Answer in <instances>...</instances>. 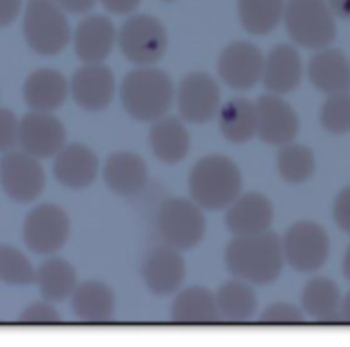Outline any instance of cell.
Listing matches in <instances>:
<instances>
[{
  "label": "cell",
  "mask_w": 350,
  "mask_h": 347,
  "mask_svg": "<svg viewBox=\"0 0 350 347\" xmlns=\"http://www.w3.org/2000/svg\"><path fill=\"white\" fill-rule=\"evenodd\" d=\"M224 259L236 279L256 286L275 283L286 264L282 238L270 229L258 235L234 236L226 246Z\"/></svg>",
  "instance_id": "cell-1"
},
{
  "label": "cell",
  "mask_w": 350,
  "mask_h": 347,
  "mask_svg": "<svg viewBox=\"0 0 350 347\" xmlns=\"http://www.w3.org/2000/svg\"><path fill=\"white\" fill-rule=\"evenodd\" d=\"M174 98L176 89L170 75L152 65L130 70L120 89L123 110L139 122H156L166 116Z\"/></svg>",
  "instance_id": "cell-2"
},
{
  "label": "cell",
  "mask_w": 350,
  "mask_h": 347,
  "mask_svg": "<svg viewBox=\"0 0 350 347\" xmlns=\"http://www.w3.org/2000/svg\"><path fill=\"white\" fill-rule=\"evenodd\" d=\"M190 197L207 211L228 209L241 195L243 177L238 164L221 154L202 157L191 168Z\"/></svg>",
  "instance_id": "cell-3"
},
{
  "label": "cell",
  "mask_w": 350,
  "mask_h": 347,
  "mask_svg": "<svg viewBox=\"0 0 350 347\" xmlns=\"http://www.w3.org/2000/svg\"><path fill=\"white\" fill-rule=\"evenodd\" d=\"M23 34L34 53L43 57L58 55L70 41L65 10L55 0H27Z\"/></svg>",
  "instance_id": "cell-4"
},
{
  "label": "cell",
  "mask_w": 350,
  "mask_h": 347,
  "mask_svg": "<svg viewBox=\"0 0 350 347\" xmlns=\"http://www.w3.org/2000/svg\"><path fill=\"white\" fill-rule=\"evenodd\" d=\"M284 24L289 36L310 50L327 48L337 36L335 14L328 0H287Z\"/></svg>",
  "instance_id": "cell-5"
},
{
  "label": "cell",
  "mask_w": 350,
  "mask_h": 347,
  "mask_svg": "<svg viewBox=\"0 0 350 347\" xmlns=\"http://www.w3.org/2000/svg\"><path fill=\"white\" fill-rule=\"evenodd\" d=\"M157 231L167 245L190 250L204 240L207 231L204 209L193 198H167L156 218Z\"/></svg>",
  "instance_id": "cell-6"
},
{
  "label": "cell",
  "mask_w": 350,
  "mask_h": 347,
  "mask_svg": "<svg viewBox=\"0 0 350 347\" xmlns=\"http://www.w3.org/2000/svg\"><path fill=\"white\" fill-rule=\"evenodd\" d=\"M118 47L126 60L137 67L154 65L166 55V27L157 17L137 14L129 17L120 29Z\"/></svg>",
  "instance_id": "cell-7"
},
{
  "label": "cell",
  "mask_w": 350,
  "mask_h": 347,
  "mask_svg": "<svg viewBox=\"0 0 350 347\" xmlns=\"http://www.w3.org/2000/svg\"><path fill=\"white\" fill-rule=\"evenodd\" d=\"M284 257L294 270L317 272L330 253V240L323 226L314 221L294 222L282 238Z\"/></svg>",
  "instance_id": "cell-8"
},
{
  "label": "cell",
  "mask_w": 350,
  "mask_h": 347,
  "mask_svg": "<svg viewBox=\"0 0 350 347\" xmlns=\"http://www.w3.org/2000/svg\"><path fill=\"white\" fill-rule=\"evenodd\" d=\"M70 235L68 214L55 204H41L27 214L23 236L27 248L38 255L60 252Z\"/></svg>",
  "instance_id": "cell-9"
},
{
  "label": "cell",
  "mask_w": 350,
  "mask_h": 347,
  "mask_svg": "<svg viewBox=\"0 0 350 347\" xmlns=\"http://www.w3.org/2000/svg\"><path fill=\"white\" fill-rule=\"evenodd\" d=\"M0 183L12 201L27 204L43 194L44 170L26 151H7L0 159Z\"/></svg>",
  "instance_id": "cell-10"
},
{
  "label": "cell",
  "mask_w": 350,
  "mask_h": 347,
  "mask_svg": "<svg viewBox=\"0 0 350 347\" xmlns=\"http://www.w3.org/2000/svg\"><path fill=\"white\" fill-rule=\"evenodd\" d=\"M176 103L185 122L207 123L219 115L221 89L217 81L205 72H191L181 79L176 91Z\"/></svg>",
  "instance_id": "cell-11"
},
{
  "label": "cell",
  "mask_w": 350,
  "mask_h": 347,
  "mask_svg": "<svg viewBox=\"0 0 350 347\" xmlns=\"http://www.w3.org/2000/svg\"><path fill=\"white\" fill-rule=\"evenodd\" d=\"M265 57L256 44L234 41L221 51L217 60L219 77L232 89L246 91L262 81Z\"/></svg>",
  "instance_id": "cell-12"
},
{
  "label": "cell",
  "mask_w": 350,
  "mask_h": 347,
  "mask_svg": "<svg viewBox=\"0 0 350 347\" xmlns=\"http://www.w3.org/2000/svg\"><path fill=\"white\" fill-rule=\"evenodd\" d=\"M67 132L57 116L48 112L26 113L19 120V146L38 159L57 156L65 146Z\"/></svg>",
  "instance_id": "cell-13"
},
{
  "label": "cell",
  "mask_w": 350,
  "mask_h": 347,
  "mask_svg": "<svg viewBox=\"0 0 350 347\" xmlns=\"http://www.w3.org/2000/svg\"><path fill=\"white\" fill-rule=\"evenodd\" d=\"M187 276V264L180 250L171 245L154 246L142 264V279L156 296L174 294Z\"/></svg>",
  "instance_id": "cell-14"
},
{
  "label": "cell",
  "mask_w": 350,
  "mask_h": 347,
  "mask_svg": "<svg viewBox=\"0 0 350 347\" xmlns=\"http://www.w3.org/2000/svg\"><path fill=\"white\" fill-rule=\"evenodd\" d=\"M258 132L256 136L269 146H286L299 132V116L296 110L279 94H263L256 99Z\"/></svg>",
  "instance_id": "cell-15"
},
{
  "label": "cell",
  "mask_w": 350,
  "mask_h": 347,
  "mask_svg": "<svg viewBox=\"0 0 350 347\" xmlns=\"http://www.w3.org/2000/svg\"><path fill=\"white\" fill-rule=\"evenodd\" d=\"M115 91V75L105 64H84L72 75V98L77 106L88 112H101L108 108Z\"/></svg>",
  "instance_id": "cell-16"
},
{
  "label": "cell",
  "mask_w": 350,
  "mask_h": 347,
  "mask_svg": "<svg viewBox=\"0 0 350 347\" xmlns=\"http://www.w3.org/2000/svg\"><path fill=\"white\" fill-rule=\"evenodd\" d=\"M272 222V202L258 192L239 195L226 212V226L234 236H250L269 231Z\"/></svg>",
  "instance_id": "cell-17"
},
{
  "label": "cell",
  "mask_w": 350,
  "mask_h": 347,
  "mask_svg": "<svg viewBox=\"0 0 350 347\" xmlns=\"http://www.w3.org/2000/svg\"><path fill=\"white\" fill-rule=\"evenodd\" d=\"M74 50L84 64H103L118 41L115 26L105 16H89L74 31Z\"/></svg>",
  "instance_id": "cell-18"
},
{
  "label": "cell",
  "mask_w": 350,
  "mask_h": 347,
  "mask_svg": "<svg viewBox=\"0 0 350 347\" xmlns=\"http://www.w3.org/2000/svg\"><path fill=\"white\" fill-rule=\"evenodd\" d=\"M98 168L99 161L94 151L84 144H68L55 156L53 173L62 187L82 190L96 180Z\"/></svg>",
  "instance_id": "cell-19"
},
{
  "label": "cell",
  "mask_w": 350,
  "mask_h": 347,
  "mask_svg": "<svg viewBox=\"0 0 350 347\" xmlns=\"http://www.w3.org/2000/svg\"><path fill=\"white\" fill-rule=\"evenodd\" d=\"M105 183L113 194L132 197L144 190L149 180L147 164L139 154L130 151H118L106 159L103 168Z\"/></svg>",
  "instance_id": "cell-20"
},
{
  "label": "cell",
  "mask_w": 350,
  "mask_h": 347,
  "mask_svg": "<svg viewBox=\"0 0 350 347\" xmlns=\"http://www.w3.org/2000/svg\"><path fill=\"white\" fill-rule=\"evenodd\" d=\"M303 75V62L294 47L280 43L270 50L263 64L262 82L272 94H287L299 86Z\"/></svg>",
  "instance_id": "cell-21"
},
{
  "label": "cell",
  "mask_w": 350,
  "mask_h": 347,
  "mask_svg": "<svg viewBox=\"0 0 350 347\" xmlns=\"http://www.w3.org/2000/svg\"><path fill=\"white\" fill-rule=\"evenodd\" d=\"M308 77L325 94L350 91V60L335 48H321L310 58Z\"/></svg>",
  "instance_id": "cell-22"
},
{
  "label": "cell",
  "mask_w": 350,
  "mask_h": 347,
  "mask_svg": "<svg viewBox=\"0 0 350 347\" xmlns=\"http://www.w3.org/2000/svg\"><path fill=\"white\" fill-rule=\"evenodd\" d=\"M70 86L64 74L55 68H38L27 75L23 94L27 106L36 112H55L67 99Z\"/></svg>",
  "instance_id": "cell-23"
},
{
  "label": "cell",
  "mask_w": 350,
  "mask_h": 347,
  "mask_svg": "<svg viewBox=\"0 0 350 347\" xmlns=\"http://www.w3.org/2000/svg\"><path fill=\"white\" fill-rule=\"evenodd\" d=\"M171 320L178 325H214L222 320L217 298L202 286L187 287L171 305Z\"/></svg>",
  "instance_id": "cell-24"
},
{
  "label": "cell",
  "mask_w": 350,
  "mask_h": 347,
  "mask_svg": "<svg viewBox=\"0 0 350 347\" xmlns=\"http://www.w3.org/2000/svg\"><path fill=\"white\" fill-rule=\"evenodd\" d=\"M115 293L101 281L77 284L72 294V310L84 324H106L115 315Z\"/></svg>",
  "instance_id": "cell-25"
},
{
  "label": "cell",
  "mask_w": 350,
  "mask_h": 347,
  "mask_svg": "<svg viewBox=\"0 0 350 347\" xmlns=\"http://www.w3.org/2000/svg\"><path fill=\"white\" fill-rule=\"evenodd\" d=\"M149 144L154 156L166 164H176L190 153V133L176 116H163L156 120L149 132Z\"/></svg>",
  "instance_id": "cell-26"
},
{
  "label": "cell",
  "mask_w": 350,
  "mask_h": 347,
  "mask_svg": "<svg viewBox=\"0 0 350 347\" xmlns=\"http://www.w3.org/2000/svg\"><path fill=\"white\" fill-rule=\"evenodd\" d=\"M342 294L337 284L328 277H314L304 286L301 293L303 310L320 324L342 322Z\"/></svg>",
  "instance_id": "cell-27"
},
{
  "label": "cell",
  "mask_w": 350,
  "mask_h": 347,
  "mask_svg": "<svg viewBox=\"0 0 350 347\" xmlns=\"http://www.w3.org/2000/svg\"><path fill=\"white\" fill-rule=\"evenodd\" d=\"M219 129L232 144L248 142L258 132L256 101L248 98H232L219 110Z\"/></svg>",
  "instance_id": "cell-28"
},
{
  "label": "cell",
  "mask_w": 350,
  "mask_h": 347,
  "mask_svg": "<svg viewBox=\"0 0 350 347\" xmlns=\"http://www.w3.org/2000/svg\"><path fill=\"white\" fill-rule=\"evenodd\" d=\"M36 284L40 293L48 301H64L72 298L77 287V272L70 262L64 259H48L36 269Z\"/></svg>",
  "instance_id": "cell-29"
},
{
  "label": "cell",
  "mask_w": 350,
  "mask_h": 347,
  "mask_svg": "<svg viewBox=\"0 0 350 347\" xmlns=\"http://www.w3.org/2000/svg\"><path fill=\"white\" fill-rule=\"evenodd\" d=\"M215 298H217L221 318L231 324H243V322L252 320L258 308L255 291L250 286V283L241 279L222 284Z\"/></svg>",
  "instance_id": "cell-30"
},
{
  "label": "cell",
  "mask_w": 350,
  "mask_h": 347,
  "mask_svg": "<svg viewBox=\"0 0 350 347\" xmlns=\"http://www.w3.org/2000/svg\"><path fill=\"white\" fill-rule=\"evenodd\" d=\"M286 12L284 0H238L239 23L255 36L272 33Z\"/></svg>",
  "instance_id": "cell-31"
},
{
  "label": "cell",
  "mask_w": 350,
  "mask_h": 347,
  "mask_svg": "<svg viewBox=\"0 0 350 347\" xmlns=\"http://www.w3.org/2000/svg\"><path fill=\"white\" fill-rule=\"evenodd\" d=\"M314 168L317 161L310 147L294 142L280 146L277 154V170L284 181L293 185L304 183L314 175Z\"/></svg>",
  "instance_id": "cell-32"
},
{
  "label": "cell",
  "mask_w": 350,
  "mask_h": 347,
  "mask_svg": "<svg viewBox=\"0 0 350 347\" xmlns=\"http://www.w3.org/2000/svg\"><path fill=\"white\" fill-rule=\"evenodd\" d=\"M0 281L9 286H29L36 283V269L16 246L0 245Z\"/></svg>",
  "instance_id": "cell-33"
},
{
  "label": "cell",
  "mask_w": 350,
  "mask_h": 347,
  "mask_svg": "<svg viewBox=\"0 0 350 347\" xmlns=\"http://www.w3.org/2000/svg\"><path fill=\"white\" fill-rule=\"evenodd\" d=\"M320 122L321 127L334 136L350 132V91L328 94L321 106Z\"/></svg>",
  "instance_id": "cell-34"
},
{
  "label": "cell",
  "mask_w": 350,
  "mask_h": 347,
  "mask_svg": "<svg viewBox=\"0 0 350 347\" xmlns=\"http://www.w3.org/2000/svg\"><path fill=\"white\" fill-rule=\"evenodd\" d=\"M260 324L263 325H301L304 324L303 308H297L296 305L279 301L263 310L260 315Z\"/></svg>",
  "instance_id": "cell-35"
},
{
  "label": "cell",
  "mask_w": 350,
  "mask_h": 347,
  "mask_svg": "<svg viewBox=\"0 0 350 347\" xmlns=\"http://www.w3.org/2000/svg\"><path fill=\"white\" fill-rule=\"evenodd\" d=\"M60 322V313L48 300L29 305L19 315V324L24 325H57Z\"/></svg>",
  "instance_id": "cell-36"
},
{
  "label": "cell",
  "mask_w": 350,
  "mask_h": 347,
  "mask_svg": "<svg viewBox=\"0 0 350 347\" xmlns=\"http://www.w3.org/2000/svg\"><path fill=\"white\" fill-rule=\"evenodd\" d=\"M19 142V120L12 110L0 108V153L12 151Z\"/></svg>",
  "instance_id": "cell-37"
},
{
  "label": "cell",
  "mask_w": 350,
  "mask_h": 347,
  "mask_svg": "<svg viewBox=\"0 0 350 347\" xmlns=\"http://www.w3.org/2000/svg\"><path fill=\"white\" fill-rule=\"evenodd\" d=\"M334 219L342 231L350 235V187H345L335 198Z\"/></svg>",
  "instance_id": "cell-38"
},
{
  "label": "cell",
  "mask_w": 350,
  "mask_h": 347,
  "mask_svg": "<svg viewBox=\"0 0 350 347\" xmlns=\"http://www.w3.org/2000/svg\"><path fill=\"white\" fill-rule=\"evenodd\" d=\"M23 0H0V27H5L19 16Z\"/></svg>",
  "instance_id": "cell-39"
},
{
  "label": "cell",
  "mask_w": 350,
  "mask_h": 347,
  "mask_svg": "<svg viewBox=\"0 0 350 347\" xmlns=\"http://www.w3.org/2000/svg\"><path fill=\"white\" fill-rule=\"evenodd\" d=\"M65 12L85 14L94 7L96 0H55Z\"/></svg>",
  "instance_id": "cell-40"
},
{
  "label": "cell",
  "mask_w": 350,
  "mask_h": 347,
  "mask_svg": "<svg viewBox=\"0 0 350 347\" xmlns=\"http://www.w3.org/2000/svg\"><path fill=\"white\" fill-rule=\"evenodd\" d=\"M101 3L113 14H130L139 7L140 0H101Z\"/></svg>",
  "instance_id": "cell-41"
},
{
  "label": "cell",
  "mask_w": 350,
  "mask_h": 347,
  "mask_svg": "<svg viewBox=\"0 0 350 347\" xmlns=\"http://www.w3.org/2000/svg\"><path fill=\"white\" fill-rule=\"evenodd\" d=\"M332 12L342 19H350V0H328Z\"/></svg>",
  "instance_id": "cell-42"
},
{
  "label": "cell",
  "mask_w": 350,
  "mask_h": 347,
  "mask_svg": "<svg viewBox=\"0 0 350 347\" xmlns=\"http://www.w3.org/2000/svg\"><path fill=\"white\" fill-rule=\"evenodd\" d=\"M340 317H342V322L350 324V291L347 293V296H344V300H342Z\"/></svg>",
  "instance_id": "cell-43"
},
{
  "label": "cell",
  "mask_w": 350,
  "mask_h": 347,
  "mask_svg": "<svg viewBox=\"0 0 350 347\" xmlns=\"http://www.w3.org/2000/svg\"><path fill=\"white\" fill-rule=\"evenodd\" d=\"M342 272H344L345 279L350 281V245L347 246V250H345L344 260H342Z\"/></svg>",
  "instance_id": "cell-44"
},
{
  "label": "cell",
  "mask_w": 350,
  "mask_h": 347,
  "mask_svg": "<svg viewBox=\"0 0 350 347\" xmlns=\"http://www.w3.org/2000/svg\"><path fill=\"white\" fill-rule=\"evenodd\" d=\"M166 2H173V0H166Z\"/></svg>",
  "instance_id": "cell-45"
}]
</instances>
